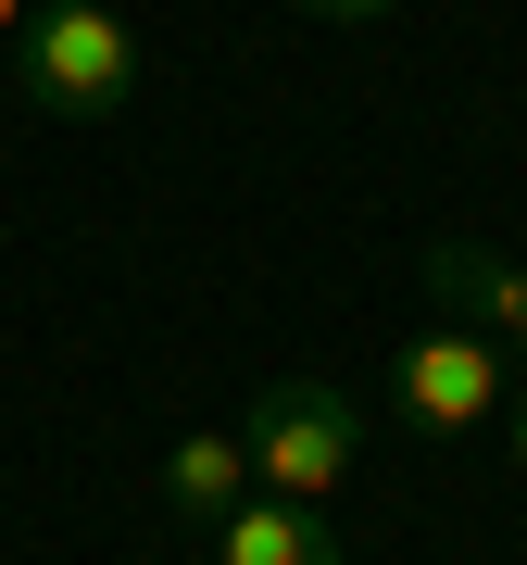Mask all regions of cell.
<instances>
[{
	"label": "cell",
	"instance_id": "7a4b0ae2",
	"mask_svg": "<svg viewBox=\"0 0 527 565\" xmlns=\"http://www.w3.org/2000/svg\"><path fill=\"white\" fill-rule=\"evenodd\" d=\"M239 440H251V490L264 503H326L365 465V403L326 390V377H277V390H251Z\"/></svg>",
	"mask_w": 527,
	"mask_h": 565
},
{
	"label": "cell",
	"instance_id": "9c48e42d",
	"mask_svg": "<svg viewBox=\"0 0 527 565\" xmlns=\"http://www.w3.org/2000/svg\"><path fill=\"white\" fill-rule=\"evenodd\" d=\"M25 13H39V0H0V39H25Z\"/></svg>",
	"mask_w": 527,
	"mask_h": 565
},
{
	"label": "cell",
	"instance_id": "6da1fadb",
	"mask_svg": "<svg viewBox=\"0 0 527 565\" xmlns=\"http://www.w3.org/2000/svg\"><path fill=\"white\" fill-rule=\"evenodd\" d=\"M13 88H25V114H51V126H101V114H126V88H139V25H126L114 0H39L25 39H13Z\"/></svg>",
	"mask_w": 527,
	"mask_h": 565
},
{
	"label": "cell",
	"instance_id": "52a82bcc",
	"mask_svg": "<svg viewBox=\"0 0 527 565\" xmlns=\"http://www.w3.org/2000/svg\"><path fill=\"white\" fill-rule=\"evenodd\" d=\"M289 13H314V25H389L402 0H289Z\"/></svg>",
	"mask_w": 527,
	"mask_h": 565
},
{
	"label": "cell",
	"instance_id": "5b68a950",
	"mask_svg": "<svg viewBox=\"0 0 527 565\" xmlns=\"http://www.w3.org/2000/svg\"><path fill=\"white\" fill-rule=\"evenodd\" d=\"M239 503H251V440H239V427H189V440L163 452V515L226 527Z\"/></svg>",
	"mask_w": 527,
	"mask_h": 565
},
{
	"label": "cell",
	"instance_id": "8992f818",
	"mask_svg": "<svg viewBox=\"0 0 527 565\" xmlns=\"http://www.w3.org/2000/svg\"><path fill=\"white\" fill-rule=\"evenodd\" d=\"M427 289L452 315H477L490 340H515V315H527V264H503L490 239H427Z\"/></svg>",
	"mask_w": 527,
	"mask_h": 565
},
{
	"label": "cell",
	"instance_id": "ba28073f",
	"mask_svg": "<svg viewBox=\"0 0 527 565\" xmlns=\"http://www.w3.org/2000/svg\"><path fill=\"white\" fill-rule=\"evenodd\" d=\"M503 452H515V478H527V390L503 403Z\"/></svg>",
	"mask_w": 527,
	"mask_h": 565
},
{
	"label": "cell",
	"instance_id": "277c9868",
	"mask_svg": "<svg viewBox=\"0 0 527 565\" xmlns=\"http://www.w3.org/2000/svg\"><path fill=\"white\" fill-rule=\"evenodd\" d=\"M214 565H352V541H340V515L326 503H251L214 527Z\"/></svg>",
	"mask_w": 527,
	"mask_h": 565
},
{
	"label": "cell",
	"instance_id": "30bf717a",
	"mask_svg": "<svg viewBox=\"0 0 527 565\" xmlns=\"http://www.w3.org/2000/svg\"><path fill=\"white\" fill-rule=\"evenodd\" d=\"M503 352H515V364H527V315H515V340H503Z\"/></svg>",
	"mask_w": 527,
	"mask_h": 565
},
{
	"label": "cell",
	"instance_id": "3957f363",
	"mask_svg": "<svg viewBox=\"0 0 527 565\" xmlns=\"http://www.w3.org/2000/svg\"><path fill=\"white\" fill-rule=\"evenodd\" d=\"M389 390H402V415L427 427V440H465V427H490L515 403V352L490 340V327H427V340H402V364H389Z\"/></svg>",
	"mask_w": 527,
	"mask_h": 565
}]
</instances>
